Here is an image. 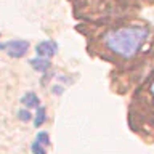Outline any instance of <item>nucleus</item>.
I'll list each match as a JSON object with an SVG mask.
<instances>
[{
	"instance_id": "1",
	"label": "nucleus",
	"mask_w": 154,
	"mask_h": 154,
	"mask_svg": "<svg viewBox=\"0 0 154 154\" xmlns=\"http://www.w3.org/2000/svg\"><path fill=\"white\" fill-rule=\"evenodd\" d=\"M146 37H148L146 27L133 26V27H120L111 31L106 35L104 42L111 51L117 53L124 58H130L138 51V48L143 45Z\"/></svg>"
},
{
	"instance_id": "2",
	"label": "nucleus",
	"mask_w": 154,
	"mask_h": 154,
	"mask_svg": "<svg viewBox=\"0 0 154 154\" xmlns=\"http://www.w3.org/2000/svg\"><path fill=\"white\" fill-rule=\"evenodd\" d=\"M2 48L7 50V53H8L10 56L21 58V56L26 55V51H27V48H29V42H26V40H11V42L3 43Z\"/></svg>"
},
{
	"instance_id": "3",
	"label": "nucleus",
	"mask_w": 154,
	"mask_h": 154,
	"mask_svg": "<svg viewBox=\"0 0 154 154\" xmlns=\"http://www.w3.org/2000/svg\"><path fill=\"white\" fill-rule=\"evenodd\" d=\"M35 51H37L38 56L48 58V56H53L58 51V45H56V42H53V40H42L40 43H37Z\"/></svg>"
},
{
	"instance_id": "4",
	"label": "nucleus",
	"mask_w": 154,
	"mask_h": 154,
	"mask_svg": "<svg viewBox=\"0 0 154 154\" xmlns=\"http://www.w3.org/2000/svg\"><path fill=\"white\" fill-rule=\"evenodd\" d=\"M29 63H31V66H32L35 71H38V72H45L48 67H50V61H48L47 58H43V56L34 58V60H31Z\"/></svg>"
},
{
	"instance_id": "5",
	"label": "nucleus",
	"mask_w": 154,
	"mask_h": 154,
	"mask_svg": "<svg viewBox=\"0 0 154 154\" xmlns=\"http://www.w3.org/2000/svg\"><path fill=\"white\" fill-rule=\"evenodd\" d=\"M21 103L26 104L27 108H38V106H40V100L37 98L35 93H32V91H27V93L21 98Z\"/></svg>"
},
{
	"instance_id": "6",
	"label": "nucleus",
	"mask_w": 154,
	"mask_h": 154,
	"mask_svg": "<svg viewBox=\"0 0 154 154\" xmlns=\"http://www.w3.org/2000/svg\"><path fill=\"white\" fill-rule=\"evenodd\" d=\"M47 116H45V108H42V106H38L37 108V114H35V119H34V125L35 127H40V125L45 122Z\"/></svg>"
},
{
	"instance_id": "7",
	"label": "nucleus",
	"mask_w": 154,
	"mask_h": 154,
	"mask_svg": "<svg viewBox=\"0 0 154 154\" xmlns=\"http://www.w3.org/2000/svg\"><path fill=\"white\" fill-rule=\"evenodd\" d=\"M35 140H37L40 144H43V146H48V144H50V137H48L47 132H38Z\"/></svg>"
},
{
	"instance_id": "8",
	"label": "nucleus",
	"mask_w": 154,
	"mask_h": 154,
	"mask_svg": "<svg viewBox=\"0 0 154 154\" xmlns=\"http://www.w3.org/2000/svg\"><path fill=\"white\" fill-rule=\"evenodd\" d=\"M31 149H32V152H34V154H47V151H45V146H43V144H40V143L37 141V140L32 143Z\"/></svg>"
},
{
	"instance_id": "9",
	"label": "nucleus",
	"mask_w": 154,
	"mask_h": 154,
	"mask_svg": "<svg viewBox=\"0 0 154 154\" xmlns=\"http://www.w3.org/2000/svg\"><path fill=\"white\" fill-rule=\"evenodd\" d=\"M18 114H19V119H21V120H26V122H27V120H31V117H32L31 112H29V111H24V109H21Z\"/></svg>"
},
{
	"instance_id": "10",
	"label": "nucleus",
	"mask_w": 154,
	"mask_h": 154,
	"mask_svg": "<svg viewBox=\"0 0 154 154\" xmlns=\"http://www.w3.org/2000/svg\"><path fill=\"white\" fill-rule=\"evenodd\" d=\"M152 95H154V85H152Z\"/></svg>"
}]
</instances>
